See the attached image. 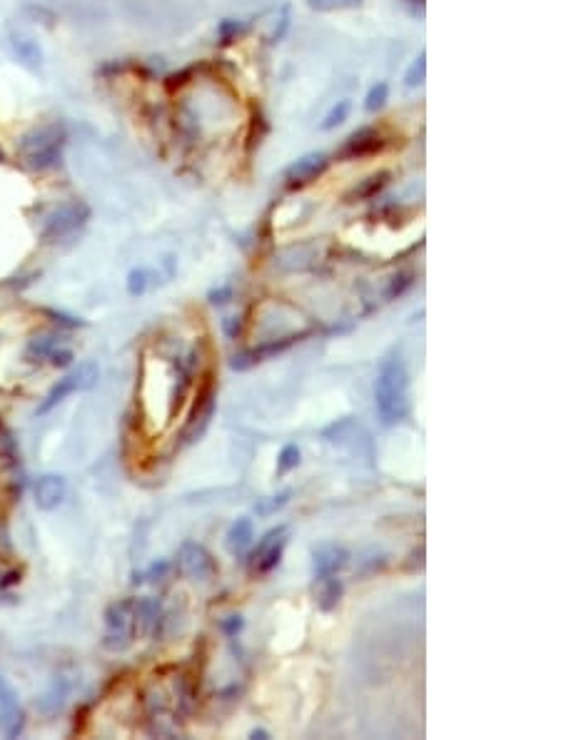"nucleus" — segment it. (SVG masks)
Instances as JSON below:
<instances>
[{
  "label": "nucleus",
  "instance_id": "nucleus-30",
  "mask_svg": "<svg viewBox=\"0 0 561 740\" xmlns=\"http://www.w3.org/2000/svg\"><path fill=\"white\" fill-rule=\"evenodd\" d=\"M165 571H167V561H157V564H152L145 574H140V579L135 576V584H140V581H157L165 576Z\"/></svg>",
  "mask_w": 561,
  "mask_h": 740
},
{
  "label": "nucleus",
  "instance_id": "nucleus-25",
  "mask_svg": "<svg viewBox=\"0 0 561 740\" xmlns=\"http://www.w3.org/2000/svg\"><path fill=\"white\" fill-rule=\"evenodd\" d=\"M300 456L302 454L295 444H287L285 449L280 451V456H277V471H280V474H290L292 469L300 466Z\"/></svg>",
  "mask_w": 561,
  "mask_h": 740
},
{
  "label": "nucleus",
  "instance_id": "nucleus-10",
  "mask_svg": "<svg viewBox=\"0 0 561 740\" xmlns=\"http://www.w3.org/2000/svg\"><path fill=\"white\" fill-rule=\"evenodd\" d=\"M215 414V384L212 379L208 377L205 382L203 392L198 394V402L193 406V414H190V421H187V429H185V441H195L205 429H208L210 419Z\"/></svg>",
  "mask_w": 561,
  "mask_h": 740
},
{
  "label": "nucleus",
  "instance_id": "nucleus-11",
  "mask_svg": "<svg viewBox=\"0 0 561 740\" xmlns=\"http://www.w3.org/2000/svg\"><path fill=\"white\" fill-rule=\"evenodd\" d=\"M349 551L339 544H322L314 549L312 556V574L314 579H324V576H337L339 571L347 566Z\"/></svg>",
  "mask_w": 561,
  "mask_h": 740
},
{
  "label": "nucleus",
  "instance_id": "nucleus-6",
  "mask_svg": "<svg viewBox=\"0 0 561 740\" xmlns=\"http://www.w3.org/2000/svg\"><path fill=\"white\" fill-rule=\"evenodd\" d=\"M90 220V207L85 202H70V205H62L57 207L50 217L45 220V239H60L65 234L75 232L78 227H83Z\"/></svg>",
  "mask_w": 561,
  "mask_h": 740
},
{
  "label": "nucleus",
  "instance_id": "nucleus-17",
  "mask_svg": "<svg viewBox=\"0 0 561 740\" xmlns=\"http://www.w3.org/2000/svg\"><path fill=\"white\" fill-rule=\"evenodd\" d=\"M319 581V591H317V605L322 611H332L337 608L339 598H342V581L337 576H324Z\"/></svg>",
  "mask_w": 561,
  "mask_h": 740
},
{
  "label": "nucleus",
  "instance_id": "nucleus-27",
  "mask_svg": "<svg viewBox=\"0 0 561 740\" xmlns=\"http://www.w3.org/2000/svg\"><path fill=\"white\" fill-rule=\"evenodd\" d=\"M412 285V275L409 272H400V275H395L390 280V287H387L385 297L387 300H395V297H402L407 292V287Z\"/></svg>",
  "mask_w": 561,
  "mask_h": 740
},
{
  "label": "nucleus",
  "instance_id": "nucleus-20",
  "mask_svg": "<svg viewBox=\"0 0 561 740\" xmlns=\"http://www.w3.org/2000/svg\"><path fill=\"white\" fill-rule=\"evenodd\" d=\"M290 496H292V491H280V494H272V496L257 499L255 513L257 516H275L277 511H282V508L287 506Z\"/></svg>",
  "mask_w": 561,
  "mask_h": 740
},
{
  "label": "nucleus",
  "instance_id": "nucleus-32",
  "mask_svg": "<svg viewBox=\"0 0 561 740\" xmlns=\"http://www.w3.org/2000/svg\"><path fill=\"white\" fill-rule=\"evenodd\" d=\"M70 362H73V352H70V349H55V352L50 354L52 367H68Z\"/></svg>",
  "mask_w": 561,
  "mask_h": 740
},
{
  "label": "nucleus",
  "instance_id": "nucleus-12",
  "mask_svg": "<svg viewBox=\"0 0 561 740\" xmlns=\"http://www.w3.org/2000/svg\"><path fill=\"white\" fill-rule=\"evenodd\" d=\"M65 494H68V484L60 474H45L35 482L33 489V496H35V506L40 511H52L65 501Z\"/></svg>",
  "mask_w": 561,
  "mask_h": 740
},
{
  "label": "nucleus",
  "instance_id": "nucleus-24",
  "mask_svg": "<svg viewBox=\"0 0 561 740\" xmlns=\"http://www.w3.org/2000/svg\"><path fill=\"white\" fill-rule=\"evenodd\" d=\"M244 30V23L242 21H234V18H225V21L217 23V40L220 45H232Z\"/></svg>",
  "mask_w": 561,
  "mask_h": 740
},
{
  "label": "nucleus",
  "instance_id": "nucleus-1",
  "mask_svg": "<svg viewBox=\"0 0 561 740\" xmlns=\"http://www.w3.org/2000/svg\"><path fill=\"white\" fill-rule=\"evenodd\" d=\"M374 404L385 426L402 421L409 411V372L400 354H392L382 362L374 384Z\"/></svg>",
  "mask_w": 561,
  "mask_h": 740
},
{
  "label": "nucleus",
  "instance_id": "nucleus-18",
  "mask_svg": "<svg viewBox=\"0 0 561 740\" xmlns=\"http://www.w3.org/2000/svg\"><path fill=\"white\" fill-rule=\"evenodd\" d=\"M349 115H352V100L349 98L337 100V103L329 108V113L324 115L322 123H319V130H322V132H332V130H337L339 125L347 123Z\"/></svg>",
  "mask_w": 561,
  "mask_h": 740
},
{
  "label": "nucleus",
  "instance_id": "nucleus-21",
  "mask_svg": "<svg viewBox=\"0 0 561 740\" xmlns=\"http://www.w3.org/2000/svg\"><path fill=\"white\" fill-rule=\"evenodd\" d=\"M307 8L314 13H339V11H354L364 3V0H305Z\"/></svg>",
  "mask_w": 561,
  "mask_h": 740
},
{
  "label": "nucleus",
  "instance_id": "nucleus-31",
  "mask_svg": "<svg viewBox=\"0 0 561 740\" xmlns=\"http://www.w3.org/2000/svg\"><path fill=\"white\" fill-rule=\"evenodd\" d=\"M193 70H195V67H187V70H182V73H172L170 78H167L165 88H167V90H175V88H182L185 83H190L187 78L193 75Z\"/></svg>",
  "mask_w": 561,
  "mask_h": 740
},
{
  "label": "nucleus",
  "instance_id": "nucleus-3",
  "mask_svg": "<svg viewBox=\"0 0 561 740\" xmlns=\"http://www.w3.org/2000/svg\"><path fill=\"white\" fill-rule=\"evenodd\" d=\"M62 145H65V127L62 125H47V127L26 135L21 142V150L30 167L47 170V167L60 162Z\"/></svg>",
  "mask_w": 561,
  "mask_h": 740
},
{
  "label": "nucleus",
  "instance_id": "nucleus-35",
  "mask_svg": "<svg viewBox=\"0 0 561 740\" xmlns=\"http://www.w3.org/2000/svg\"><path fill=\"white\" fill-rule=\"evenodd\" d=\"M252 738L265 740V738H270V733H267V730H252Z\"/></svg>",
  "mask_w": 561,
  "mask_h": 740
},
{
  "label": "nucleus",
  "instance_id": "nucleus-16",
  "mask_svg": "<svg viewBox=\"0 0 561 740\" xmlns=\"http://www.w3.org/2000/svg\"><path fill=\"white\" fill-rule=\"evenodd\" d=\"M13 45V52H16V57L23 62L26 67H30V70H38V67L42 65V50L40 45H38L35 40H30V38H23V35H16L11 40Z\"/></svg>",
  "mask_w": 561,
  "mask_h": 740
},
{
  "label": "nucleus",
  "instance_id": "nucleus-14",
  "mask_svg": "<svg viewBox=\"0 0 561 740\" xmlns=\"http://www.w3.org/2000/svg\"><path fill=\"white\" fill-rule=\"evenodd\" d=\"M137 636H152L162 621V605L155 598H135Z\"/></svg>",
  "mask_w": 561,
  "mask_h": 740
},
{
  "label": "nucleus",
  "instance_id": "nucleus-28",
  "mask_svg": "<svg viewBox=\"0 0 561 740\" xmlns=\"http://www.w3.org/2000/svg\"><path fill=\"white\" fill-rule=\"evenodd\" d=\"M277 21H280V25H277L275 28V33H272V40H282V38H285L287 35V30H290V25H292V6H290V3H287V6H282V13H280V18H277Z\"/></svg>",
  "mask_w": 561,
  "mask_h": 740
},
{
  "label": "nucleus",
  "instance_id": "nucleus-36",
  "mask_svg": "<svg viewBox=\"0 0 561 740\" xmlns=\"http://www.w3.org/2000/svg\"><path fill=\"white\" fill-rule=\"evenodd\" d=\"M407 3H424V0H407Z\"/></svg>",
  "mask_w": 561,
  "mask_h": 740
},
{
  "label": "nucleus",
  "instance_id": "nucleus-26",
  "mask_svg": "<svg viewBox=\"0 0 561 740\" xmlns=\"http://www.w3.org/2000/svg\"><path fill=\"white\" fill-rule=\"evenodd\" d=\"M147 277H150V272H147V269H142V267L132 269L130 275H128V292H130L132 297L145 295V290H147Z\"/></svg>",
  "mask_w": 561,
  "mask_h": 740
},
{
  "label": "nucleus",
  "instance_id": "nucleus-34",
  "mask_svg": "<svg viewBox=\"0 0 561 740\" xmlns=\"http://www.w3.org/2000/svg\"><path fill=\"white\" fill-rule=\"evenodd\" d=\"M232 297V290L230 287H225V290H217V292H210V302L212 304H225V302Z\"/></svg>",
  "mask_w": 561,
  "mask_h": 740
},
{
  "label": "nucleus",
  "instance_id": "nucleus-7",
  "mask_svg": "<svg viewBox=\"0 0 561 740\" xmlns=\"http://www.w3.org/2000/svg\"><path fill=\"white\" fill-rule=\"evenodd\" d=\"M385 150V137L377 127H359L349 135L344 145L339 147L337 157L342 162H352V160H364V157H372L377 152Z\"/></svg>",
  "mask_w": 561,
  "mask_h": 740
},
{
  "label": "nucleus",
  "instance_id": "nucleus-23",
  "mask_svg": "<svg viewBox=\"0 0 561 740\" xmlns=\"http://www.w3.org/2000/svg\"><path fill=\"white\" fill-rule=\"evenodd\" d=\"M424 80H426V55L419 52V55L409 62V67H407L404 85L407 88H419V85H424Z\"/></svg>",
  "mask_w": 561,
  "mask_h": 740
},
{
  "label": "nucleus",
  "instance_id": "nucleus-19",
  "mask_svg": "<svg viewBox=\"0 0 561 740\" xmlns=\"http://www.w3.org/2000/svg\"><path fill=\"white\" fill-rule=\"evenodd\" d=\"M57 349V336L55 334H40L35 339H30L26 349V357L30 362H40V359H47L52 352Z\"/></svg>",
  "mask_w": 561,
  "mask_h": 740
},
{
  "label": "nucleus",
  "instance_id": "nucleus-4",
  "mask_svg": "<svg viewBox=\"0 0 561 740\" xmlns=\"http://www.w3.org/2000/svg\"><path fill=\"white\" fill-rule=\"evenodd\" d=\"M98 374H100V369H98V364H95V362H90V359H88V362H80L78 367L73 369V372H68L62 379H57V384L50 389V392H47V397L40 402V406L35 409V414L38 416H45L47 411L55 409L57 404L65 402L70 394L88 392V389L93 387L95 382H98Z\"/></svg>",
  "mask_w": 561,
  "mask_h": 740
},
{
  "label": "nucleus",
  "instance_id": "nucleus-2",
  "mask_svg": "<svg viewBox=\"0 0 561 740\" xmlns=\"http://www.w3.org/2000/svg\"><path fill=\"white\" fill-rule=\"evenodd\" d=\"M137 638V616H135V598H120L108 605L105 611V631L103 646L113 653H123L135 643Z\"/></svg>",
  "mask_w": 561,
  "mask_h": 740
},
{
  "label": "nucleus",
  "instance_id": "nucleus-22",
  "mask_svg": "<svg viewBox=\"0 0 561 740\" xmlns=\"http://www.w3.org/2000/svg\"><path fill=\"white\" fill-rule=\"evenodd\" d=\"M387 100H390V83L380 80L377 85L369 88L367 98H364V110H367V113H380L387 105Z\"/></svg>",
  "mask_w": 561,
  "mask_h": 740
},
{
  "label": "nucleus",
  "instance_id": "nucleus-5",
  "mask_svg": "<svg viewBox=\"0 0 561 740\" xmlns=\"http://www.w3.org/2000/svg\"><path fill=\"white\" fill-rule=\"evenodd\" d=\"M177 566L180 571L193 581H210L217 574V564L210 556V551L205 546L195 544V541H185L180 546V554H177Z\"/></svg>",
  "mask_w": 561,
  "mask_h": 740
},
{
  "label": "nucleus",
  "instance_id": "nucleus-15",
  "mask_svg": "<svg viewBox=\"0 0 561 740\" xmlns=\"http://www.w3.org/2000/svg\"><path fill=\"white\" fill-rule=\"evenodd\" d=\"M390 177H392V175H390L387 170L374 172V175L364 177V180L359 182V185L352 187V192L347 195V200H349V202H354V200H372L374 195H380V192L385 190L387 182H390Z\"/></svg>",
  "mask_w": 561,
  "mask_h": 740
},
{
  "label": "nucleus",
  "instance_id": "nucleus-13",
  "mask_svg": "<svg viewBox=\"0 0 561 740\" xmlns=\"http://www.w3.org/2000/svg\"><path fill=\"white\" fill-rule=\"evenodd\" d=\"M252 538H255V526H252V518L239 516L232 526L227 528V536H225V546H227L230 554L239 556L252 546Z\"/></svg>",
  "mask_w": 561,
  "mask_h": 740
},
{
  "label": "nucleus",
  "instance_id": "nucleus-29",
  "mask_svg": "<svg viewBox=\"0 0 561 740\" xmlns=\"http://www.w3.org/2000/svg\"><path fill=\"white\" fill-rule=\"evenodd\" d=\"M16 454V439H13L11 429L0 421V456H13Z\"/></svg>",
  "mask_w": 561,
  "mask_h": 740
},
{
  "label": "nucleus",
  "instance_id": "nucleus-33",
  "mask_svg": "<svg viewBox=\"0 0 561 740\" xmlns=\"http://www.w3.org/2000/svg\"><path fill=\"white\" fill-rule=\"evenodd\" d=\"M8 703H18V695L16 690L6 683V678L0 676V705H8Z\"/></svg>",
  "mask_w": 561,
  "mask_h": 740
},
{
  "label": "nucleus",
  "instance_id": "nucleus-9",
  "mask_svg": "<svg viewBox=\"0 0 561 740\" xmlns=\"http://www.w3.org/2000/svg\"><path fill=\"white\" fill-rule=\"evenodd\" d=\"M329 167V157L324 152H307V155L297 157L290 167L285 170V180L287 187L292 190H300L305 185H312V182L322 177Z\"/></svg>",
  "mask_w": 561,
  "mask_h": 740
},
{
  "label": "nucleus",
  "instance_id": "nucleus-8",
  "mask_svg": "<svg viewBox=\"0 0 561 740\" xmlns=\"http://www.w3.org/2000/svg\"><path fill=\"white\" fill-rule=\"evenodd\" d=\"M287 546V526H277L260 538L257 549L252 551V569L257 574H270L282 561V551Z\"/></svg>",
  "mask_w": 561,
  "mask_h": 740
}]
</instances>
